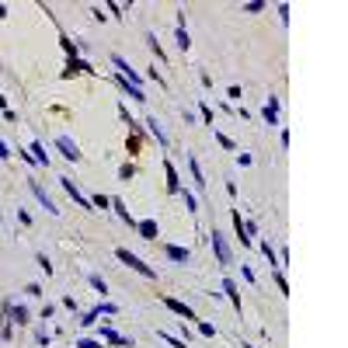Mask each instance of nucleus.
<instances>
[{
	"label": "nucleus",
	"instance_id": "f257e3e1",
	"mask_svg": "<svg viewBox=\"0 0 348 348\" xmlns=\"http://www.w3.org/2000/svg\"><path fill=\"white\" fill-rule=\"evenodd\" d=\"M115 258H119L122 265H129L133 268V272H139V275H146V279H157V272H153V268L143 261V258H136L133 251H126V247H119V251H115Z\"/></svg>",
	"mask_w": 348,
	"mask_h": 348
},
{
	"label": "nucleus",
	"instance_id": "f03ea898",
	"mask_svg": "<svg viewBox=\"0 0 348 348\" xmlns=\"http://www.w3.org/2000/svg\"><path fill=\"white\" fill-rule=\"evenodd\" d=\"M164 306H167V310H171V314H178V317H185V324H188V321H195V310H191V306H188V303H181V299H171V296H164Z\"/></svg>",
	"mask_w": 348,
	"mask_h": 348
},
{
	"label": "nucleus",
	"instance_id": "7ed1b4c3",
	"mask_svg": "<svg viewBox=\"0 0 348 348\" xmlns=\"http://www.w3.org/2000/svg\"><path fill=\"white\" fill-rule=\"evenodd\" d=\"M213 251H216V258H219V265H230V261H234V258H230V247H226V241H223V234H219V230H213Z\"/></svg>",
	"mask_w": 348,
	"mask_h": 348
},
{
	"label": "nucleus",
	"instance_id": "20e7f679",
	"mask_svg": "<svg viewBox=\"0 0 348 348\" xmlns=\"http://www.w3.org/2000/svg\"><path fill=\"white\" fill-rule=\"evenodd\" d=\"M56 146L63 150V157H66L70 164H77V161H80V150H77V143H73L70 136H56Z\"/></svg>",
	"mask_w": 348,
	"mask_h": 348
},
{
	"label": "nucleus",
	"instance_id": "39448f33",
	"mask_svg": "<svg viewBox=\"0 0 348 348\" xmlns=\"http://www.w3.org/2000/svg\"><path fill=\"white\" fill-rule=\"evenodd\" d=\"M4 314H7V321H11V324H21V327H25V324L31 321L28 306H14V303H7V310H4Z\"/></svg>",
	"mask_w": 348,
	"mask_h": 348
},
{
	"label": "nucleus",
	"instance_id": "423d86ee",
	"mask_svg": "<svg viewBox=\"0 0 348 348\" xmlns=\"http://www.w3.org/2000/svg\"><path fill=\"white\" fill-rule=\"evenodd\" d=\"M28 185H31V191H35V199L42 202V209H49V213H59V209L53 206V199H49V191H46L42 185H38V181H28Z\"/></svg>",
	"mask_w": 348,
	"mask_h": 348
},
{
	"label": "nucleus",
	"instance_id": "0eeeda50",
	"mask_svg": "<svg viewBox=\"0 0 348 348\" xmlns=\"http://www.w3.org/2000/svg\"><path fill=\"white\" fill-rule=\"evenodd\" d=\"M59 181H63V188H66V191H70V199H73V202H77V206H80V209H94V206H91V202H87V199H84V195H80V191H77V185H73V181H70V178H59Z\"/></svg>",
	"mask_w": 348,
	"mask_h": 348
},
{
	"label": "nucleus",
	"instance_id": "6e6552de",
	"mask_svg": "<svg viewBox=\"0 0 348 348\" xmlns=\"http://www.w3.org/2000/svg\"><path fill=\"white\" fill-rule=\"evenodd\" d=\"M164 171H167V191H171V195H178V191H181V181H178L174 164H171V161H164Z\"/></svg>",
	"mask_w": 348,
	"mask_h": 348
},
{
	"label": "nucleus",
	"instance_id": "1a4fd4ad",
	"mask_svg": "<svg viewBox=\"0 0 348 348\" xmlns=\"http://www.w3.org/2000/svg\"><path fill=\"white\" fill-rule=\"evenodd\" d=\"M111 209H115V216H119L126 226H136V219L129 216V209H126V202H122V199H111Z\"/></svg>",
	"mask_w": 348,
	"mask_h": 348
},
{
	"label": "nucleus",
	"instance_id": "9d476101",
	"mask_svg": "<svg viewBox=\"0 0 348 348\" xmlns=\"http://www.w3.org/2000/svg\"><path fill=\"white\" fill-rule=\"evenodd\" d=\"M136 230H139V237L157 241V219H143V223H136Z\"/></svg>",
	"mask_w": 348,
	"mask_h": 348
},
{
	"label": "nucleus",
	"instance_id": "9b49d317",
	"mask_svg": "<svg viewBox=\"0 0 348 348\" xmlns=\"http://www.w3.org/2000/svg\"><path fill=\"white\" fill-rule=\"evenodd\" d=\"M261 115H265V122H272V126H275V122H279V101L272 98V101L261 108Z\"/></svg>",
	"mask_w": 348,
	"mask_h": 348
},
{
	"label": "nucleus",
	"instance_id": "f8f14e48",
	"mask_svg": "<svg viewBox=\"0 0 348 348\" xmlns=\"http://www.w3.org/2000/svg\"><path fill=\"white\" fill-rule=\"evenodd\" d=\"M28 153H35V164H49V153H46V146L38 143V139L28 146Z\"/></svg>",
	"mask_w": 348,
	"mask_h": 348
},
{
	"label": "nucleus",
	"instance_id": "ddd939ff",
	"mask_svg": "<svg viewBox=\"0 0 348 348\" xmlns=\"http://www.w3.org/2000/svg\"><path fill=\"white\" fill-rule=\"evenodd\" d=\"M188 167H191V178H195V185H199V188H206V178H202V167H199V161H195V157H191V153H188Z\"/></svg>",
	"mask_w": 348,
	"mask_h": 348
},
{
	"label": "nucleus",
	"instance_id": "4468645a",
	"mask_svg": "<svg viewBox=\"0 0 348 348\" xmlns=\"http://www.w3.org/2000/svg\"><path fill=\"white\" fill-rule=\"evenodd\" d=\"M101 334H105V341H111V345H133L129 338H122V334H119V331H115V327H105Z\"/></svg>",
	"mask_w": 348,
	"mask_h": 348
},
{
	"label": "nucleus",
	"instance_id": "2eb2a0df",
	"mask_svg": "<svg viewBox=\"0 0 348 348\" xmlns=\"http://www.w3.org/2000/svg\"><path fill=\"white\" fill-rule=\"evenodd\" d=\"M164 254H167L171 261H188V247H171V244H167Z\"/></svg>",
	"mask_w": 348,
	"mask_h": 348
},
{
	"label": "nucleus",
	"instance_id": "dca6fc26",
	"mask_svg": "<svg viewBox=\"0 0 348 348\" xmlns=\"http://www.w3.org/2000/svg\"><path fill=\"white\" fill-rule=\"evenodd\" d=\"M223 293H226L230 299H234V306H237V310H241V293H237V286L230 282V279H223Z\"/></svg>",
	"mask_w": 348,
	"mask_h": 348
},
{
	"label": "nucleus",
	"instance_id": "f3484780",
	"mask_svg": "<svg viewBox=\"0 0 348 348\" xmlns=\"http://www.w3.org/2000/svg\"><path fill=\"white\" fill-rule=\"evenodd\" d=\"M234 230H237V241H241V244H244V247H247V244H251V241H247V237H244V219H241V213H237V209H234Z\"/></svg>",
	"mask_w": 348,
	"mask_h": 348
},
{
	"label": "nucleus",
	"instance_id": "a211bd4d",
	"mask_svg": "<svg viewBox=\"0 0 348 348\" xmlns=\"http://www.w3.org/2000/svg\"><path fill=\"white\" fill-rule=\"evenodd\" d=\"M146 126L153 129V136H157V139H161V146H167V133L161 129V122H157V119H146Z\"/></svg>",
	"mask_w": 348,
	"mask_h": 348
},
{
	"label": "nucleus",
	"instance_id": "6ab92c4d",
	"mask_svg": "<svg viewBox=\"0 0 348 348\" xmlns=\"http://www.w3.org/2000/svg\"><path fill=\"white\" fill-rule=\"evenodd\" d=\"M161 338H164L167 345H174V348H188V341H181V338H174L171 331H161Z\"/></svg>",
	"mask_w": 348,
	"mask_h": 348
},
{
	"label": "nucleus",
	"instance_id": "aec40b11",
	"mask_svg": "<svg viewBox=\"0 0 348 348\" xmlns=\"http://www.w3.org/2000/svg\"><path fill=\"white\" fill-rule=\"evenodd\" d=\"M261 254H265L268 261H272V265H279V254L272 251V244H265V241H261Z\"/></svg>",
	"mask_w": 348,
	"mask_h": 348
},
{
	"label": "nucleus",
	"instance_id": "412c9836",
	"mask_svg": "<svg viewBox=\"0 0 348 348\" xmlns=\"http://www.w3.org/2000/svg\"><path fill=\"white\" fill-rule=\"evenodd\" d=\"M174 38H178V46H181V49H188V46H191V38H188V31H185V28H178V31H174Z\"/></svg>",
	"mask_w": 348,
	"mask_h": 348
},
{
	"label": "nucleus",
	"instance_id": "4be33fe9",
	"mask_svg": "<svg viewBox=\"0 0 348 348\" xmlns=\"http://www.w3.org/2000/svg\"><path fill=\"white\" fill-rule=\"evenodd\" d=\"M146 42H150V49H153V53H161V59H164V49H161V42H157V35L150 31V35H146Z\"/></svg>",
	"mask_w": 348,
	"mask_h": 348
},
{
	"label": "nucleus",
	"instance_id": "5701e85b",
	"mask_svg": "<svg viewBox=\"0 0 348 348\" xmlns=\"http://www.w3.org/2000/svg\"><path fill=\"white\" fill-rule=\"evenodd\" d=\"M98 317H101V310H98V306H94V310H91V314H84V321H80V324H84V327H91V324H94Z\"/></svg>",
	"mask_w": 348,
	"mask_h": 348
},
{
	"label": "nucleus",
	"instance_id": "b1692460",
	"mask_svg": "<svg viewBox=\"0 0 348 348\" xmlns=\"http://www.w3.org/2000/svg\"><path fill=\"white\" fill-rule=\"evenodd\" d=\"M35 261H38V268H42V272H49V275H53V265H49V258H46V254H35Z\"/></svg>",
	"mask_w": 348,
	"mask_h": 348
},
{
	"label": "nucleus",
	"instance_id": "393cba45",
	"mask_svg": "<svg viewBox=\"0 0 348 348\" xmlns=\"http://www.w3.org/2000/svg\"><path fill=\"white\" fill-rule=\"evenodd\" d=\"M91 206H98V209H108V206H111V199H108V195H94V199H91Z\"/></svg>",
	"mask_w": 348,
	"mask_h": 348
},
{
	"label": "nucleus",
	"instance_id": "a878e982",
	"mask_svg": "<svg viewBox=\"0 0 348 348\" xmlns=\"http://www.w3.org/2000/svg\"><path fill=\"white\" fill-rule=\"evenodd\" d=\"M244 11L247 14H258V11H265V4H261V0H251V4H244Z\"/></svg>",
	"mask_w": 348,
	"mask_h": 348
},
{
	"label": "nucleus",
	"instance_id": "bb28decb",
	"mask_svg": "<svg viewBox=\"0 0 348 348\" xmlns=\"http://www.w3.org/2000/svg\"><path fill=\"white\" fill-rule=\"evenodd\" d=\"M98 310H101V314H108V317H115V314H119V306H115V303H101Z\"/></svg>",
	"mask_w": 348,
	"mask_h": 348
},
{
	"label": "nucleus",
	"instance_id": "cd10ccee",
	"mask_svg": "<svg viewBox=\"0 0 348 348\" xmlns=\"http://www.w3.org/2000/svg\"><path fill=\"white\" fill-rule=\"evenodd\" d=\"M91 286H94L98 293H108V286H105V279H101V275H91Z\"/></svg>",
	"mask_w": 348,
	"mask_h": 348
},
{
	"label": "nucleus",
	"instance_id": "c85d7f7f",
	"mask_svg": "<svg viewBox=\"0 0 348 348\" xmlns=\"http://www.w3.org/2000/svg\"><path fill=\"white\" fill-rule=\"evenodd\" d=\"M216 143H219V146H226V150H234V139L223 136V133H216Z\"/></svg>",
	"mask_w": 348,
	"mask_h": 348
},
{
	"label": "nucleus",
	"instance_id": "c756f323",
	"mask_svg": "<svg viewBox=\"0 0 348 348\" xmlns=\"http://www.w3.org/2000/svg\"><path fill=\"white\" fill-rule=\"evenodd\" d=\"M133 174H136V167H133V164H126V167H122V171H119V178H122V181H129V178H133Z\"/></svg>",
	"mask_w": 348,
	"mask_h": 348
},
{
	"label": "nucleus",
	"instance_id": "7c9ffc66",
	"mask_svg": "<svg viewBox=\"0 0 348 348\" xmlns=\"http://www.w3.org/2000/svg\"><path fill=\"white\" fill-rule=\"evenodd\" d=\"M185 206H188V213H195V209H199V202H195V195H188V191H185Z\"/></svg>",
	"mask_w": 348,
	"mask_h": 348
},
{
	"label": "nucleus",
	"instance_id": "2f4dec72",
	"mask_svg": "<svg viewBox=\"0 0 348 348\" xmlns=\"http://www.w3.org/2000/svg\"><path fill=\"white\" fill-rule=\"evenodd\" d=\"M77 348H101L98 341H91V338H80V341H77Z\"/></svg>",
	"mask_w": 348,
	"mask_h": 348
},
{
	"label": "nucleus",
	"instance_id": "473e14b6",
	"mask_svg": "<svg viewBox=\"0 0 348 348\" xmlns=\"http://www.w3.org/2000/svg\"><path fill=\"white\" fill-rule=\"evenodd\" d=\"M199 331H202L206 338H216V327H213V324H199Z\"/></svg>",
	"mask_w": 348,
	"mask_h": 348
},
{
	"label": "nucleus",
	"instance_id": "72a5a7b5",
	"mask_svg": "<svg viewBox=\"0 0 348 348\" xmlns=\"http://www.w3.org/2000/svg\"><path fill=\"white\" fill-rule=\"evenodd\" d=\"M241 275H244V282H254V272H251L247 265H241Z\"/></svg>",
	"mask_w": 348,
	"mask_h": 348
},
{
	"label": "nucleus",
	"instance_id": "f704fd0d",
	"mask_svg": "<svg viewBox=\"0 0 348 348\" xmlns=\"http://www.w3.org/2000/svg\"><path fill=\"white\" fill-rule=\"evenodd\" d=\"M25 293H28V296H42V286H35V282H31V286H25Z\"/></svg>",
	"mask_w": 348,
	"mask_h": 348
},
{
	"label": "nucleus",
	"instance_id": "c9c22d12",
	"mask_svg": "<svg viewBox=\"0 0 348 348\" xmlns=\"http://www.w3.org/2000/svg\"><path fill=\"white\" fill-rule=\"evenodd\" d=\"M279 18H282V25H289V7L286 4H279Z\"/></svg>",
	"mask_w": 348,
	"mask_h": 348
},
{
	"label": "nucleus",
	"instance_id": "e433bc0d",
	"mask_svg": "<svg viewBox=\"0 0 348 348\" xmlns=\"http://www.w3.org/2000/svg\"><path fill=\"white\" fill-rule=\"evenodd\" d=\"M18 219H21V226H31V216H28L25 209H18Z\"/></svg>",
	"mask_w": 348,
	"mask_h": 348
},
{
	"label": "nucleus",
	"instance_id": "4c0bfd02",
	"mask_svg": "<svg viewBox=\"0 0 348 348\" xmlns=\"http://www.w3.org/2000/svg\"><path fill=\"white\" fill-rule=\"evenodd\" d=\"M7 157H11V150H7V143H4V139H0V161H7Z\"/></svg>",
	"mask_w": 348,
	"mask_h": 348
},
{
	"label": "nucleus",
	"instance_id": "58836bf2",
	"mask_svg": "<svg viewBox=\"0 0 348 348\" xmlns=\"http://www.w3.org/2000/svg\"><path fill=\"white\" fill-rule=\"evenodd\" d=\"M0 111H7V98L4 94H0Z\"/></svg>",
	"mask_w": 348,
	"mask_h": 348
},
{
	"label": "nucleus",
	"instance_id": "ea45409f",
	"mask_svg": "<svg viewBox=\"0 0 348 348\" xmlns=\"http://www.w3.org/2000/svg\"><path fill=\"white\" fill-rule=\"evenodd\" d=\"M0 18H7V7H4V4H0Z\"/></svg>",
	"mask_w": 348,
	"mask_h": 348
},
{
	"label": "nucleus",
	"instance_id": "a19ab883",
	"mask_svg": "<svg viewBox=\"0 0 348 348\" xmlns=\"http://www.w3.org/2000/svg\"><path fill=\"white\" fill-rule=\"evenodd\" d=\"M244 348H251V345H244Z\"/></svg>",
	"mask_w": 348,
	"mask_h": 348
}]
</instances>
